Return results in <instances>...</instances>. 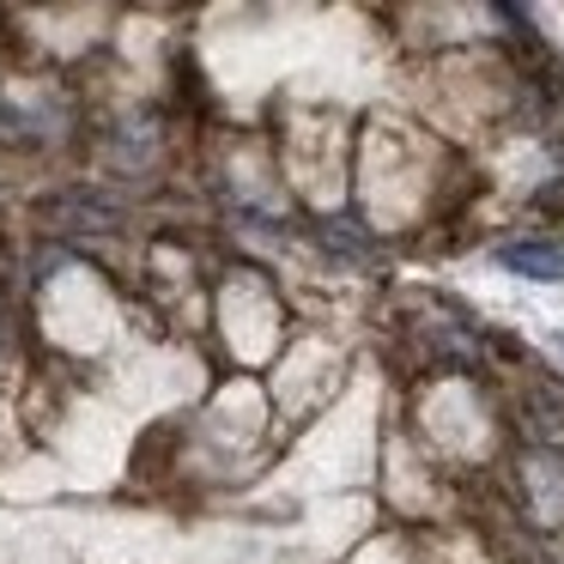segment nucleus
Segmentation results:
<instances>
[{"mask_svg":"<svg viewBox=\"0 0 564 564\" xmlns=\"http://www.w3.org/2000/svg\"><path fill=\"white\" fill-rule=\"evenodd\" d=\"M498 268L552 285V280H564V249H552V243H510V249H498Z\"/></svg>","mask_w":564,"mask_h":564,"instance_id":"nucleus-1","label":"nucleus"}]
</instances>
